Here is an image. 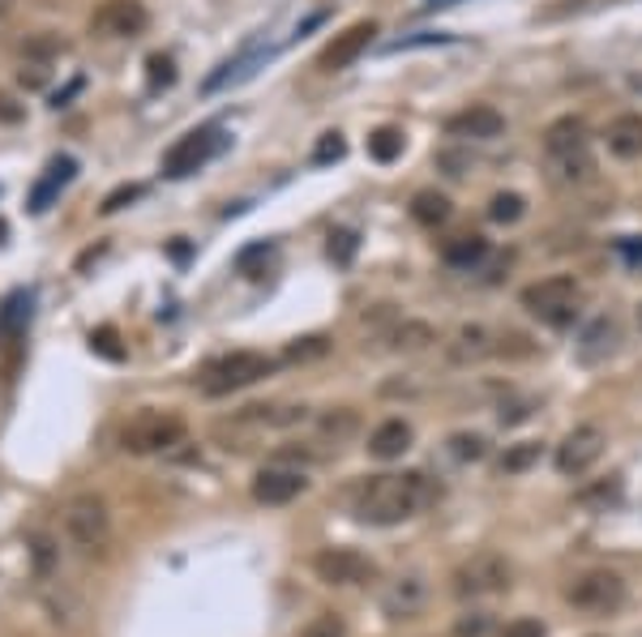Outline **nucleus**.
<instances>
[{
  "label": "nucleus",
  "instance_id": "obj_21",
  "mask_svg": "<svg viewBox=\"0 0 642 637\" xmlns=\"http://www.w3.org/2000/svg\"><path fill=\"white\" fill-rule=\"evenodd\" d=\"M450 197L437 193V189H420V193L411 197V219L420 223V227H442L450 223Z\"/></svg>",
  "mask_w": 642,
  "mask_h": 637
},
{
  "label": "nucleus",
  "instance_id": "obj_3",
  "mask_svg": "<svg viewBox=\"0 0 642 637\" xmlns=\"http://www.w3.org/2000/svg\"><path fill=\"white\" fill-rule=\"evenodd\" d=\"M270 373H275V359L266 351H227V355H219V359H210L201 368V393L206 398H227V393L257 386Z\"/></svg>",
  "mask_w": 642,
  "mask_h": 637
},
{
  "label": "nucleus",
  "instance_id": "obj_43",
  "mask_svg": "<svg viewBox=\"0 0 642 637\" xmlns=\"http://www.w3.org/2000/svg\"><path fill=\"white\" fill-rule=\"evenodd\" d=\"M0 120H4V125H17V120H22V107L9 95H0Z\"/></svg>",
  "mask_w": 642,
  "mask_h": 637
},
{
  "label": "nucleus",
  "instance_id": "obj_4",
  "mask_svg": "<svg viewBox=\"0 0 642 637\" xmlns=\"http://www.w3.org/2000/svg\"><path fill=\"white\" fill-rule=\"evenodd\" d=\"M185 433H189L185 415L147 406V411H138L133 420H125V428H120V449H125V453H138V458H147V453H167L172 445L185 441Z\"/></svg>",
  "mask_w": 642,
  "mask_h": 637
},
{
  "label": "nucleus",
  "instance_id": "obj_6",
  "mask_svg": "<svg viewBox=\"0 0 642 637\" xmlns=\"http://www.w3.org/2000/svg\"><path fill=\"white\" fill-rule=\"evenodd\" d=\"M60 527H65V535L78 543V547H100L107 540V531H112V514H107V500L95 496V492H82V496H73L65 509H60Z\"/></svg>",
  "mask_w": 642,
  "mask_h": 637
},
{
  "label": "nucleus",
  "instance_id": "obj_31",
  "mask_svg": "<svg viewBox=\"0 0 642 637\" xmlns=\"http://www.w3.org/2000/svg\"><path fill=\"white\" fill-rule=\"evenodd\" d=\"M91 351H95V355H103V359H112V364H120V359H125L120 334H116L112 326H100V330L91 334Z\"/></svg>",
  "mask_w": 642,
  "mask_h": 637
},
{
  "label": "nucleus",
  "instance_id": "obj_44",
  "mask_svg": "<svg viewBox=\"0 0 642 637\" xmlns=\"http://www.w3.org/2000/svg\"><path fill=\"white\" fill-rule=\"evenodd\" d=\"M78 91H82V78H78V82H69V91H60V95L51 98V107H65V103L78 95Z\"/></svg>",
  "mask_w": 642,
  "mask_h": 637
},
{
  "label": "nucleus",
  "instance_id": "obj_12",
  "mask_svg": "<svg viewBox=\"0 0 642 637\" xmlns=\"http://www.w3.org/2000/svg\"><path fill=\"white\" fill-rule=\"evenodd\" d=\"M604 428H595V424H583V428H574L565 441L557 445V471L561 475H583V471H592L595 462H599V453H604Z\"/></svg>",
  "mask_w": 642,
  "mask_h": 637
},
{
  "label": "nucleus",
  "instance_id": "obj_42",
  "mask_svg": "<svg viewBox=\"0 0 642 637\" xmlns=\"http://www.w3.org/2000/svg\"><path fill=\"white\" fill-rule=\"evenodd\" d=\"M501 637H544V625L527 616V621H514V625H505V634H501Z\"/></svg>",
  "mask_w": 642,
  "mask_h": 637
},
{
  "label": "nucleus",
  "instance_id": "obj_22",
  "mask_svg": "<svg viewBox=\"0 0 642 637\" xmlns=\"http://www.w3.org/2000/svg\"><path fill=\"white\" fill-rule=\"evenodd\" d=\"M617 343V321H608V317H599L587 326V334H583V359L595 364V359H604L608 351Z\"/></svg>",
  "mask_w": 642,
  "mask_h": 637
},
{
  "label": "nucleus",
  "instance_id": "obj_26",
  "mask_svg": "<svg viewBox=\"0 0 642 637\" xmlns=\"http://www.w3.org/2000/svg\"><path fill=\"white\" fill-rule=\"evenodd\" d=\"M523 214H527L523 193H497L493 201H489V219H493V223H518Z\"/></svg>",
  "mask_w": 642,
  "mask_h": 637
},
{
  "label": "nucleus",
  "instance_id": "obj_1",
  "mask_svg": "<svg viewBox=\"0 0 642 637\" xmlns=\"http://www.w3.org/2000/svg\"><path fill=\"white\" fill-rule=\"evenodd\" d=\"M433 480L424 471H390V475H373L369 484L355 492V518L369 527H398L416 514H424L433 505Z\"/></svg>",
  "mask_w": 642,
  "mask_h": 637
},
{
  "label": "nucleus",
  "instance_id": "obj_8",
  "mask_svg": "<svg viewBox=\"0 0 642 637\" xmlns=\"http://www.w3.org/2000/svg\"><path fill=\"white\" fill-rule=\"evenodd\" d=\"M514 569L501 552H476L471 561H463L454 569V594L458 599H480V594H501L510 587Z\"/></svg>",
  "mask_w": 642,
  "mask_h": 637
},
{
  "label": "nucleus",
  "instance_id": "obj_32",
  "mask_svg": "<svg viewBox=\"0 0 642 637\" xmlns=\"http://www.w3.org/2000/svg\"><path fill=\"white\" fill-rule=\"evenodd\" d=\"M489 334L480 330V326H467V330H458V346H454V359H467V355H485L489 351Z\"/></svg>",
  "mask_w": 642,
  "mask_h": 637
},
{
  "label": "nucleus",
  "instance_id": "obj_28",
  "mask_svg": "<svg viewBox=\"0 0 642 637\" xmlns=\"http://www.w3.org/2000/svg\"><path fill=\"white\" fill-rule=\"evenodd\" d=\"M326 248H330V261H335V266H351V257H355V248H360V236H355L351 227H335Z\"/></svg>",
  "mask_w": 642,
  "mask_h": 637
},
{
  "label": "nucleus",
  "instance_id": "obj_36",
  "mask_svg": "<svg viewBox=\"0 0 642 637\" xmlns=\"http://www.w3.org/2000/svg\"><path fill=\"white\" fill-rule=\"evenodd\" d=\"M270 257H275V245H266V240H261V245H248L245 252L236 257V266H241V274L257 279V266H261V261H270Z\"/></svg>",
  "mask_w": 642,
  "mask_h": 637
},
{
  "label": "nucleus",
  "instance_id": "obj_25",
  "mask_svg": "<svg viewBox=\"0 0 642 637\" xmlns=\"http://www.w3.org/2000/svg\"><path fill=\"white\" fill-rule=\"evenodd\" d=\"M147 86L150 91H167V86H176V60H172L167 51L147 56Z\"/></svg>",
  "mask_w": 642,
  "mask_h": 637
},
{
  "label": "nucleus",
  "instance_id": "obj_39",
  "mask_svg": "<svg viewBox=\"0 0 642 637\" xmlns=\"http://www.w3.org/2000/svg\"><path fill=\"white\" fill-rule=\"evenodd\" d=\"M17 82H22L26 91H39V86L48 82V64H39V60H26V64H22V73H17Z\"/></svg>",
  "mask_w": 642,
  "mask_h": 637
},
{
  "label": "nucleus",
  "instance_id": "obj_40",
  "mask_svg": "<svg viewBox=\"0 0 642 637\" xmlns=\"http://www.w3.org/2000/svg\"><path fill=\"white\" fill-rule=\"evenodd\" d=\"M489 625H493V621H489L485 612H471V616H463V621H458V629H454V634L458 637H485L489 634Z\"/></svg>",
  "mask_w": 642,
  "mask_h": 637
},
{
  "label": "nucleus",
  "instance_id": "obj_34",
  "mask_svg": "<svg viewBox=\"0 0 642 637\" xmlns=\"http://www.w3.org/2000/svg\"><path fill=\"white\" fill-rule=\"evenodd\" d=\"M300 637H347V625L343 616H335V612H322L313 625H304Z\"/></svg>",
  "mask_w": 642,
  "mask_h": 637
},
{
  "label": "nucleus",
  "instance_id": "obj_16",
  "mask_svg": "<svg viewBox=\"0 0 642 637\" xmlns=\"http://www.w3.org/2000/svg\"><path fill=\"white\" fill-rule=\"evenodd\" d=\"M78 176V158L73 154H60V158H51L48 163V172L35 180V189H31V214H44V210H51V201L60 197V189L69 185Z\"/></svg>",
  "mask_w": 642,
  "mask_h": 637
},
{
  "label": "nucleus",
  "instance_id": "obj_15",
  "mask_svg": "<svg viewBox=\"0 0 642 637\" xmlns=\"http://www.w3.org/2000/svg\"><path fill=\"white\" fill-rule=\"evenodd\" d=\"M445 133L450 138H463V142H493V138L505 133V116L497 107H489V103H476L467 111H454L445 120Z\"/></svg>",
  "mask_w": 642,
  "mask_h": 637
},
{
  "label": "nucleus",
  "instance_id": "obj_23",
  "mask_svg": "<svg viewBox=\"0 0 642 637\" xmlns=\"http://www.w3.org/2000/svg\"><path fill=\"white\" fill-rule=\"evenodd\" d=\"M402 146H407V138H402V129H395V125H382V129L369 133V158L373 163H395L398 154H402Z\"/></svg>",
  "mask_w": 642,
  "mask_h": 637
},
{
  "label": "nucleus",
  "instance_id": "obj_24",
  "mask_svg": "<svg viewBox=\"0 0 642 637\" xmlns=\"http://www.w3.org/2000/svg\"><path fill=\"white\" fill-rule=\"evenodd\" d=\"M390 343H395L398 351H424L429 343H437V330L424 326V321H402L395 334H390Z\"/></svg>",
  "mask_w": 642,
  "mask_h": 637
},
{
  "label": "nucleus",
  "instance_id": "obj_2",
  "mask_svg": "<svg viewBox=\"0 0 642 637\" xmlns=\"http://www.w3.org/2000/svg\"><path fill=\"white\" fill-rule=\"evenodd\" d=\"M544 154L552 163V172L565 180V185H587L595 176V154L592 138H587V125L579 116H561L548 125L544 133Z\"/></svg>",
  "mask_w": 642,
  "mask_h": 637
},
{
  "label": "nucleus",
  "instance_id": "obj_41",
  "mask_svg": "<svg viewBox=\"0 0 642 637\" xmlns=\"http://www.w3.org/2000/svg\"><path fill=\"white\" fill-rule=\"evenodd\" d=\"M617 252L626 266H642V236H621L617 240Z\"/></svg>",
  "mask_w": 642,
  "mask_h": 637
},
{
  "label": "nucleus",
  "instance_id": "obj_11",
  "mask_svg": "<svg viewBox=\"0 0 642 637\" xmlns=\"http://www.w3.org/2000/svg\"><path fill=\"white\" fill-rule=\"evenodd\" d=\"M147 26L150 9L142 0H103L91 13V31L107 35V39H138V35H147Z\"/></svg>",
  "mask_w": 642,
  "mask_h": 637
},
{
  "label": "nucleus",
  "instance_id": "obj_10",
  "mask_svg": "<svg viewBox=\"0 0 642 637\" xmlns=\"http://www.w3.org/2000/svg\"><path fill=\"white\" fill-rule=\"evenodd\" d=\"M313 574L326 587H364L377 578V565L355 547H322L313 556Z\"/></svg>",
  "mask_w": 642,
  "mask_h": 637
},
{
  "label": "nucleus",
  "instance_id": "obj_38",
  "mask_svg": "<svg viewBox=\"0 0 642 637\" xmlns=\"http://www.w3.org/2000/svg\"><path fill=\"white\" fill-rule=\"evenodd\" d=\"M536 453H540V445H536V441H523L518 449H510V453H505V462H501V467H505V471H523V467H527V462H532Z\"/></svg>",
  "mask_w": 642,
  "mask_h": 637
},
{
  "label": "nucleus",
  "instance_id": "obj_9",
  "mask_svg": "<svg viewBox=\"0 0 642 637\" xmlns=\"http://www.w3.org/2000/svg\"><path fill=\"white\" fill-rule=\"evenodd\" d=\"M565 599L579 607V612H592V616H612L626 607V582L612 574V569H592L583 578H574Z\"/></svg>",
  "mask_w": 642,
  "mask_h": 637
},
{
  "label": "nucleus",
  "instance_id": "obj_37",
  "mask_svg": "<svg viewBox=\"0 0 642 637\" xmlns=\"http://www.w3.org/2000/svg\"><path fill=\"white\" fill-rule=\"evenodd\" d=\"M454 35H433V31H424V35H411V39H395V44H386V51H411V48H433V44H450Z\"/></svg>",
  "mask_w": 642,
  "mask_h": 637
},
{
  "label": "nucleus",
  "instance_id": "obj_20",
  "mask_svg": "<svg viewBox=\"0 0 642 637\" xmlns=\"http://www.w3.org/2000/svg\"><path fill=\"white\" fill-rule=\"evenodd\" d=\"M442 257L450 270H476V266H485V257H489V240L476 236V232L454 236V240H445Z\"/></svg>",
  "mask_w": 642,
  "mask_h": 637
},
{
  "label": "nucleus",
  "instance_id": "obj_29",
  "mask_svg": "<svg viewBox=\"0 0 642 637\" xmlns=\"http://www.w3.org/2000/svg\"><path fill=\"white\" fill-rule=\"evenodd\" d=\"M450 453H454L458 462H476V458L489 453V441L476 437V433H454V437H450Z\"/></svg>",
  "mask_w": 642,
  "mask_h": 637
},
{
  "label": "nucleus",
  "instance_id": "obj_5",
  "mask_svg": "<svg viewBox=\"0 0 642 637\" xmlns=\"http://www.w3.org/2000/svg\"><path fill=\"white\" fill-rule=\"evenodd\" d=\"M523 308L532 317H540L544 326L552 330H565L574 317H579V304H583V287L574 274H552V279H540L532 287H523Z\"/></svg>",
  "mask_w": 642,
  "mask_h": 637
},
{
  "label": "nucleus",
  "instance_id": "obj_30",
  "mask_svg": "<svg viewBox=\"0 0 642 637\" xmlns=\"http://www.w3.org/2000/svg\"><path fill=\"white\" fill-rule=\"evenodd\" d=\"M347 154V142H343V133L335 129V133H322L317 138V146H313V167H326V163H339Z\"/></svg>",
  "mask_w": 642,
  "mask_h": 637
},
{
  "label": "nucleus",
  "instance_id": "obj_35",
  "mask_svg": "<svg viewBox=\"0 0 642 637\" xmlns=\"http://www.w3.org/2000/svg\"><path fill=\"white\" fill-rule=\"evenodd\" d=\"M330 343L326 339H296V343L283 351V359H292V364H304V359H317V355H326Z\"/></svg>",
  "mask_w": 642,
  "mask_h": 637
},
{
  "label": "nucleus",
  "instance_id": "obj_33",
  "mask_svg": "<svg viewBox=\"0 0 642 637\" xmlns=\"http://www.w3.org/2000/svg\"><path fill=\"white\" fill-rule=\"evenodd\" d=\"M138 197H147V185H120V189H112V193L103 197L100 214H116V210H125V205H133Z\"/></svg>",
  "mask_w": 642,
  "mask_h": 637
},
{
  "label": "nucleus",
  "instance_id": "obj_27",
  "mask_svg": "<svg viewBox=\"0 0 642 637\" xmlns=\"http://www.w3.org/2000/svg\"><path fill=\"white\" fill-rule=\"evenodd\" d=\"M60 51H65V39H60V35H48V31L22 44V56H26V60H39V64H48V60H56Z\"/></svg>",
  "mask_w": 642,
  "mask_h": 637
},
{
  "label": "nucleus",
  "instance_id": "obj_13",
  "mask_svg": "<svg viewBox=\"0 0 642 637\" xmlns=\"http://www.w3.org/2000/svg\"><path fill=\"white\" fill-rule=\"evenodd\" d=\"M373 35H377V22H373V17H364V22H351L343 35H335V39L326 44V51H322V60H317V64H322L326 73H339V69L355 64V60L369 51Z\"/></svg>",
  "mask_w": 642,
  "mask_h": 637
},
{
  "label": "nucleus",
  "instance_id": "obj_19",
  "mask_svg": "<svg viewBox=\"0 0 642 637\" xmlns=\"http://www.w3.org/2000/svg\"><path fill=\"white\" fill-rule=\"evenodd\" d=\"M608 150L617 154V158H639L642 154V116L639 111H626V116H617L612 125H608Z\"/></svg>",
  "mask_w": 642,
  "mask_h": 637
},
{
  "label": "nucleus",
  "instance_id": "obj_45",
  "mask_svg": "<svg viewBox=\"0 0 642 637\" xmlns=\"http://www.w3.org/2000/svg\"><path fill=\"white\" fill-rule=\"evenodd\" d=\"M9 4H13V0H0V17H4V13H9Z\"/></svg>",
  "mask_w": 642,
  "mask_h": 637
},
{
  "label": "nucleus",
  "instance_id": "obj_17",
  "mask_svg": "<svg viewBox=\"0 0 642 637\" xmlns=\"http://www.w3.org/2000/svg\"><path fill=\"white\" fill-rule=\"evenodd\" d=\"M411 441H416V428L407 420H386V424H377L369 433V453L377 462H395V458H402L411 449Z\"/></svg>",
  "mask_w": 642,
  "mask_h": 637
},
{
  "label": "nucleus",
  "instance_id": "obj_14",
  "mask_svg": "<svg viewBox=\"0 0 642 637\" xmlns=\"http://www.w3.org/2000/svg\"><path fill=\"white\" fill-rule=\"evenodd\" d=\"M304 492H308V480H304V471H292V467H261L253 475V500L257 505H292Z\"/></svg>",
  "mask_w": 642,
  "mask_h": 637
},
{
  "label": "nucleus",
  "instance_id": "obj_7",
  "mask_svg": "<svg viewBox=\"0 0 642 637\" xmlns=\"http://www.w3.org/2000/svg\"><path fill=\"white\" fill-rule=\"evenodd\" d=\"M227 146V138H223V129H194V133H185V138H176L167 154H163V176L167 180H185V176H194L201 172L219 150Z\"/></svg>",
  "mask_w": 642,
  "mask_h": 637
},
{
  "label": "nucleus",
  "instance_id": "obj_18",
  "mask_svg": "<svg viewBox=\"0 0 642 637\" xmlns=\"http://www.w3.org/2000/svg\"><path fill=\"white\" fill-rule=\"evenodd\" d=\"M424 594H429V587H424V578H398L395 587L382 594V607H386V616H395V621H402V616H416L420 607H424Z\"/></svg>",
  "mask_w": 642,
  "mask_h": 637
}]
</instances>
